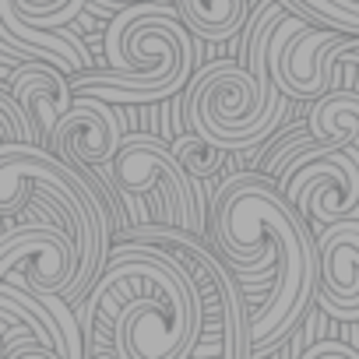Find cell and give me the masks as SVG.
Here are the masks:
<instances>
[{
	"mask_svg": "<svg viewBox=\"0 0 359 359\" xmlns=\"http://www.w3.org/2000/svg\"><path fill=\"white\" fill-rule=\"evenodd\" d=\"M212 243L240 282L271 278L261 306L247 313L250 355H268L296 331L317 296L320 250L310 222L268 172H236L215 191Z\"/></svg>",
	"mask_w": 359,
	"mask_h": 359,
	"instance_id": "6da1fadb",
	"label": "cell"
},
{
	"mask_svg": "<svg viewBox=\"0 0 359 359\" xmlns=\"http://www.w3.org/2000/svg\"><path fill=\"white\" fill-rule=\"evenodd\" d=\"M78 320L92 359H191L205 334V296L162 243L120 240Z\"/></svg>",
	"mask_w": 359,
	"mask_h": 359,
	"instance_id": "7a4b0ae2",
	"label": "cell"
},
{
	"mask_svg": "<svg viewBox=\"0 0 359 359\" xmlns=\"http://www.w3.org/2000/svg\"><path fill=\"white\" fill-rule=\"evenodd\" d=\"M285 15L289 8L282 0L257 4L247 22L243 64L215 60L191 78L184 95V116L191 130L212 137L226 151H247L282 127L292 95H285L271 78L268 46Z\"/></svg>",
	"mask_w": 359,
	"mask_h": 359,
	"instance_id": "3957f363",
	"label": "cell"
},
{
	"mask_svg": "<svg viewBox=\"0 0 359 359\" xmlns=\"http://www.w3.org/2000/svg\"><path fill=\"white\" fill-rule=\"evenodd\" d=\"M194 32L180 11L162 4H127L106 29V71H81L71 78L74 92L102 95L116 106H148L187 88L198 74Z\"/></svg>",
	"mask_w": 359,
	"mask_h": 359,
	"instance_id": "277c9868",
	"label": "cell"
},
{
	"mask_svg": "<svg viewBox=\"0 0 359 359\" xmlns=\"http://www.w3.org/2000/svg\"><path fill=\"white\" fill-rule=\"evenodd\" d=\"M32 191H46L71 219V233L81 250V271L71 289V303H81L99 271L109 261L116 219L95 180L74 162L43 144H0V219H15Z\"/></svg>",
	"mask_w": 359,
	"mask_h": 359,
	"instance_id": "5b68a950",
	"label": "cell"
},
{
	"mask_svg": "<svg viewBox=\"0 0 359 359\" xmlns=\"http://www.w3.org/2000/svg\"><path fill=\"white\" fill-rule=\"evenodd\" d=\"M106 172V184L116 187L130 226L158 222L205 236V205L198 198V184L180 165L172 141H162L151 130L127 134Z\"/></svg>",
	"mask_w": 359,
	"mask_h": 359,
	"instance_id": "8992f818",
	"label": "cell"
},
{
	"mask_svg": "<svg viewBox=\"0 0 359 359\" xmlns=\"http://www.w3.org/2000/svg\"><path fill=\"white\" fill-rule=\"evenodd\" d=\"M120 240H148L162 243L184 261L205 296V327L219 331L222 338V355L226 359H243L250 355V334H247V303L240 296V278L229 268V261L219 254L215 243H205L201 233L180 229V226H130ZM205 331V334H208Z\"/></svg>",
	"mask_w": 359,
	"mask_h": 359,
	"instance_id": "52a82bcc",
	"label": "cell"
},
{
	"mask_svg": "<svg viewBox=\"0 0 359 359\" xmlns=\"http://www.w3.org/2000/svg\"><path fill=\"white\" fill-rule=\"evenodd\" d=\"M275 184L296 212L320 229L359 219V144L341 148L317 141L292 158Z\"/></svg>",
	"mask_w": 359,
	"mask_h": 359,
	"instance_id": "ba28073f",
	"label": "cell"
},
{
	"mask_svg": "<svg viewBox=\"0 0 359 359\" xmlns=\"http://www.w3.org/2000/svg\"><path fill=\"white\" fill-rule=\"evenodd\" d=\"M355 36L327 29V25H313L303 15H285L271 36L268 46V67L271 78L278 81V88L292 99H306L313 102L317 95L338 88L345 67L338 64L341 50L352 43Z\"/></svg>",
	"mask_w": 359,
	"mask_h": 359,
	"instance_id": "9c48e42d",
	"label": "cell"
},
{
	"mask_svg": "<svg viewBox=\"0 0 359 359\" xmlns=\"http://www.w3.org/2000/svg\"><path fill=\"white\" fill-rule=\"evenodd\" d=\"M81 271L78 240L57 222H15L0 236V282H15L32 292H60L71 299V289Z\"/></svg>",
	"mask_w": 359,
	"mask_h": 359,
	"instance_id": "30bf717a",
	"label": "cell"
},
{
	"mask_svg": "<svg viewBox=\"0 0 359 359\" xmlns=\"http://www.w3.org/2000/svg\"><path fill=\"white\" fill-rule=\"evenodd\" d=\"M123 123L116 116V102L102 99V95H92V92H78L74 95V106L60 116L53 137H50V151H57L60 158L74 162L81 172H88L95 180V187H109L95 176V169H106L113 162V155L120 151L123 144ZM106 201H109V191H102ZM113 208V201H109Z\"/></svg>",
	"mask_w": 359,
	"mask_h": 359,
	"instance_id": "8fae6325",
	"label": "cell"
},
{
	"mask_svg": "<svg viewBox=\"0 0 359 359\" xmlns=\"http://www.w3.org/2000/svg\"><path fill=\"white\" fill-rule=\"evenodd\" d=\"M320 282L313 306L345 324H359V219H341L317 236Z\"/></svg>",
	"mask_w": 359,
	"mask_h": 359,
	"instance_id": "7c38bea8",
	"label": "cell"
},
{
	"mask_svg": "<svg viewBox=\"0 0 359 359\" xmlns=\"http://www.w3.org/2000/svg\"><path fill=\"white\" fill-rule=\"evenodd\" d=\"M8 88L32 113V120L39 127V141H43V148H50V137H53L60 116L74 106V95H78L71 85V74L50 60H22L15 67V74L8 78Z\"/></svg>",
	"mask_w": 359,
	"mask_h": 359,
	"instance_id": "4fadbf2b",
	"label": "cell"
},
{
	"mask_svg": "<svg viewBox=\"0 0 359 359\" xmlns=\"http://www.w3.org/2000/svg\"><path fill=\"white\" fill-rule=\"evenodd\" d=\"M0 50L18 60H50L71 78L88 71L85 46L67 29H39L25 22H0Z\"/></svg>",
	"mask_w": 359,
	"mask_h": 359,
	"instance_id": "5bb4252c",
	"label": "cell"
},
{
	"mask_svg": "<svg viewBox=\"0 0 359 359\" xmlns=\"http://www.w3.org/2000/svg\"><path fill=\"white\" fill-rule=\"evenodd\" d=\"M282 4L292 15L310 18L299 0H282ZM176 11H180V18L187 22V29L198 39H205V43H226V39H233L250 22L254 4H250V0H176Z\"/></svg>",
	"mask_w": 359,
	"mask_h": 359,
	"instance_id": "9a60e30c",
	"label": "cell"
},
{
	"mask_svg": "<svg viewBox=\"0 0 359 359\" xmlns=\"http://www.w3.org/2000/svg\"><path fill=\"white\" fill-rule=\"evenodd\" d=\"M306 123L327 144H341V148L359 144V92L331 88V92L317 95L310 102Z\"/></svg>",
	"mask_w": 359,
	"mask_h": 359,
	"instance_id": "2e32d148",
	"label": "cell"
},
{
	"mask_svg": "<svg viewBox=\"0 0 359 359\" xmlns=\"http://www.w3.org/2000/svg\"><path fill=\"white\" fill-rule=\"evenodd\" d=\"M85 8V0H0V22H25L39 29H64Z\"/></svg>",
	"mask_w": 359,
	"mask_h": 359,
	"instance_id": "e0dca14e",
	"label": "cell"
},
{
	"mask_svg": "<svg viewBox=\"0 0 359 359\" xmlns=\"http://www.w3.org/2000/svg\"><path fill=\"white\" fill-rule=\"evenodd\" d=\"M172 151H176L180 165L187 169V176L194 180V184H201V180L222 172V165H226V158H229V151H226L222 144H215L212 137H205V134H198V130L176 134V137H172Z\"/></svg>",
	"mask_w": 359,
	"mask_h": 359,
	"instance_id": "ac0fdd59",
	"label": "cell"
},
{
	"mask_svg": "<svg viewBox=\"0 0 359 359\" xmlns=\"http://www.w3.org/2000/svg\"><path fill=\"white\" fill-rule=\"evenodd\" d=\"M0 134H4L0 144H43L32 113L18 102V95L8 85L0 88Z\"/></svg>",
	"mask_w": 359,
	"mask_h": 359,
	"instance_id": "d6986e66",
	"label": "cell"
},
{
	"mask_svg": "<svg viewBox=\"0 0 359 359\" xmlns=\"http://www.w3.org/2000/svg\"><path fill=\"white\" fill-rule=\"evenodd\" d=\"M313 25H327L348 36H359V0H299Z\"/></svg>",
	"mask_w": 359,
	"mask_h": 359,
	"instance_id": "ffe728a7",
	"label": "cell"
},
{
	"mask_svg": "<svg viewBox=\"0 0 359 359\" xmlns=\"http://www.w3.org/2000/svg\"><path fill=\"white\" fill-rule=\"evenodd\" d=\"M317 141H320V137L310 130V123H306V127H296V130H289V134H285V137H282V141H278V144H275V148L264 155V165H261V172H268L271 180H278V176H282V172L292 165V158H296L299 151H306L310 144H317Z\"/></svg>",
	"mask_w": 359,
	"mask_h": 359,
	"instance_id": "44dd1931",
	"label": "cell"
},
{
	"mask_svg": "<svg viewBox=\"0 0 359 359\" xmlns=\"http://www.w3.org/2000/svg\"><path fill=\"white\" fill-rule=\"evenodd\" d=\"M324 355H338V359H359V348L345 345L341 338H320L313 345L303 348V359H324Z\"/></svg>",
	"mask_w": 359,
	"mask_h": 359,
	"instance_id": "7402d4cb",
	"label": "cell"
},
{
	"mask_svg": "<svg viewBox=\"0 0 359 359\" xmlns=\"http://www.w3.org/2000/svg\"><path fill=\"white\" fill-rule=\"evenodd\" d=\"M338 64H341V67H348V64H359V36H355V39H352V43H348L345 50H341Z\"/></svg>",
	"mask_w": 359,
	"mask_h": 359,
	"instance_id": "603a6c76",
	"label": "cell"
},
{
	"mask_svg": "<svg viewBox=\"0 0 359 359\" xmlns=\"http://www.w3.org/2000/svg\"><path fill=\"white\" fill-rule=\"evenodd\" d=\"M102 4H109V8H127V4H137V0H102Z\"/></svg>",
	"mask_w": 359,
	"mask_h": 359,
	"instance_id": "cb8c5ba5",
	"label": "cell"
}]
</instances>
